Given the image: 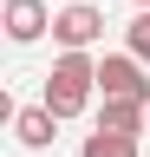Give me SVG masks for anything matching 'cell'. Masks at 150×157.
Returning a JSON list of instances; mask_svg holds the SVG:
<instances>
[{
    "label": "cell",
    "instance_id": "obj_7",
    "mask_svg": "<svg viewBox=\"0 0 150 157\" xmlns=\"http://www.w3.org/2000/svg\"><path fill=\"white\" fill-rule=\"evenodd\" d=\"M79 157H137V137H124V131H91Z\"/></svg>",
    "mask_w": 150,
    "mask_h": 157
},
{
    "label": "cell",
    "instance_id": "obj_3",
    "mask_svg": "<svg viewBox=\"0 0 150 157\" xmlns=\"http://www.w3.org/2000/svg\"><path fill=\"white\" fill-rule=\"evenodd\" d=\"M98 33H104V13L91 7V0H65V7L52 13V39H59L65 52H85Z\"/></svg>",
    "mask_w": 150,
    "mask_h": 157
},
{
    "label": "cell",
    "instance_id": "obj_9",
    "mask_svg": "<svg viewBox=\"0 0 150 157\" xmlns=\"http://www.w3.org/2000/svg\"><path fill=\"white\" fill-rule=\"evenodd\" d=\"M137 7H150V0H137Z\"/></svg>",
    "mask_w": 150,
    "mask_h": 157
},
{
    "label": "cell",
    "instance_id": "obj_6",
    "mask_svg": "<svg viewBox=\"0 0 150 157\" xmlns=\"http://www.w3.org/2000/svg\"><path fill=\"white\" fill-rule=\"evenodd\" d=\"M52 124H59V118H52L46 105H26V111H13V137H20V144H26V151H46V144H52V137H59V131H52Z\"/></svg>",
    "mask_w": 150,
    "mask_h": 157
},
{
    "label": "cell",
    "instance_id": "obj_1",
    "mask_svg": "<svg viewBox=\"0 0 150 157\" xmlns=\"http://www.w3.org/2000/svg\"><path fill=\"white\" fill-rule=\"evenodd\" d=\"M91 92H98V59H85V52L52 59V72H46V111L52 118H79L91 105Z\"/></svg>",
    "mask_w": 150,
    "mask_h": 157
},
{
    "label": "cell",
    "instance_id": "obj_8",
    "mask_svg": "<svg viewBox=\"0 0 150 157\" xmlns=\"http://www.w3.org/2000/svg\"><path fill=\"white\" fill-rule=\"evenodd\" d=\"M130 52H137L144 66H150V7H144L137 20H130Z\"/></svg>",
    "mask_w": 150,
    "mask_h": 157
},
{
    "label": "cell",
    "instance_id": "obj_4",
    "mask_svg": "<svg viewBox=\"0 0 150 157\" xmlns=\"http://www.w3.org/2000/svg\"><path fill=\"white\" fill-rule=\"evenodd\" d=\"M0 26H7V39H13V46H33V39L52 26V13H46V0H7Z\"/></svg>",
    "mask_w": 150,
    "mask_h": 157
},
{
    "label": "cell",
    "instance_id": "obj_5",
    "mask_svg": "<svg viewBox=\"0 0 150 157\" xmlns=\"http://www.w3.org/2000/svg\"><path fill=\"white\" fill-rule=\"evenodd\" d=\"M98 131H124V137H137V131H150V105H137V98H104Z\"/></svg>",
    "mask_w": 150,
    "mask_h": 157
},
{
    "label": "cell",
    "instance_id": "obj_2",
    "mask_svg": "<svg viewBox=\"0 0 150 157\" xmlns=\"http://www.w3.org/2000/svg\"><path fill=\"white\" fill-rule=\"evenodd\" d=\"M98 92H104V98H137V105H150L144 59H137V52H104V59H98Z\"/></svg>",
    "mask_w": 150,
    "mask_h": 157
}]
</instances>
